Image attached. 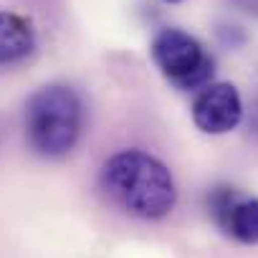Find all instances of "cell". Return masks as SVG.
I'll use <instances>...</instances> for the list:
<instances>
[{
    "label": "cell",
    "instance_id": "6da1fadb",
    "mask_svg": "<svg viewBox=\"0 0 258 258\" xmlns=\"http://www.w3.org/2000/svg\"><path fill=\"white\" fill-rule=\"evenodd\" d=\"M99 190L116 210L137 220H162L177 205L172 170L140 147L116 150L101 162Z\"/></svg>",
    "mask_w": 258,
    "mask_h": 258
},
{
    "label": "cell",
    "instance_id": "7a4b0ae2",
    "mask_svg": "<svg viewBox=\"0 0 258 258\" xmlns=\"http://www.w3.org/2000/svg\"><path fill=\"white\" fill-rule=\"evenodd\" d=\"M86 129L84 96L69 84H46L26 99L23 132L33 155L61 160L76 150Z\"/></svg>",
    "mask_w": 258,
    "mask_h": 258
},
{
    "label": "cell",
    "instance_id": "3957f363",
    "mask_svg": "<svg viewBox=\"0 0 258 258\" xmlns=\"http://www.w3.org/2000/svg\"><path fill=\"white\" fill-rule=\"evenodd\" d=\"M160 74L180 91H195L210 84L215 61L203 43L182 28H162L150 46Z\"/></svg>",
    "mask_w": 258,
    "mask_h": 258
},
{
    "label": "cell",
    "instance_id": "277c9868",
    "mask_svg": "<svg viewBox=\"0 0 258 258\" xmlns=\"http://www.w3.org/2000/svg\"><path fill=\"white\" fill-rule=\"evenodd\" d=\"M192 121L203 135H210V137L233 132L243 121L240 91L228 81L203 86L192 101Z\"/></svg>",
    "mask_w": 258,
    "mask_h": 258
},
{
    "label": "cell",
    "instance_id": "5b68a950",
    "mask_svg": "<svg viewBox=\"0 0 258 258\" xmlns=\"http://www.w3.org/2000/svg\"><path fill=\"white\" fill-rule=\"evenodd\" d=\"M36 51V28L18 13L0 11V69L16 66Z\"/></svg>",
    "mask_w": 258,
    "mask_h": 258
},
{
    "label": "cell",
    "instance_id": "8992f818",
    "mask_svg": "<svg viewBox=\"0 0 258 258\" xmlns=\"http://www.w3.org/2000/svg\"><path fill=\"white\" fill-rule=\"evenodd\" d=\"M220 228L243 245H258V198H238Z\"/></svg>",
    "mask_w": 258,
    "mask_h": 258
},
{
    "label": "cell",
    "instance_id": "52a82bcc",
    "mask_svg": "<svg viewBox=\"0 0 258 258\" xmlns=\"http://www.w3.org/2000/svg\"><path fill=\"white\" fill-rule=\"evenodd\" d=\"M238 198H240L238 190L230 187V185H218V187H213V190L208 192V213L213 215V220H215L218 225L223 223L225 213L233 208V203H235Z\"/></svg>",
    "mask_w": 258,
    "mask_h": 258
},
{
    "label": "cell",
    "instance_id": "ba28073f",
    "mask_svg": "<svg viewBox=\"0 0 258 258\" xmlns=\"http://www.w3.org/2000/svg\"><path fill=\"white\" fill-rule=\"evenodd\" d=\"M250 132L258 137V99H255V104L250 109Z\"/></svg>",
    "mask_w": 258,
    "mask_h": 258
},
{
    "label": "cell",
    "instance_id": "9c48e42d",
    "mask_svg": "<svg viewBox=\"0 0 258 258\" xmlns=\"http://www.w3.org/2000/svg\"><path fill=\"white\" fill-rule=\"evenodd\" d=\"M235 3L243 8V11H250V13H258V0H235Z\"/></svg>",
    "mask_w": 258,
    "mask_h": 258
},
{
    "label": "cell",
    "instance_id": "30bf717a",
    "mask_svg": "<svg viewBox=\"0 0 258 258\" xmlns=\"http://www.w3.org/2000/svg\"><path fill=\"white\" fill-rule=\"evenodd\" d=\"M165 3H180V0H165Z\"/></svg>",
    "mask_w": 258,
    "mask_h": 258
}]
</instances>
